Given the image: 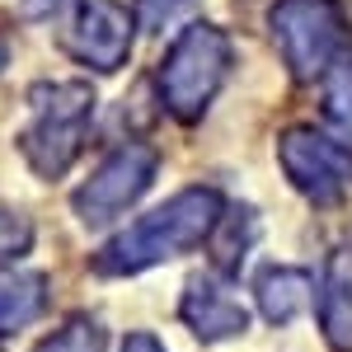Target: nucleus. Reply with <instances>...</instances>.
Masks as SVG:
<instances>
[{
  "mask_svg": "<svg viewBox=\"0 0 352 352\" xmlns=\"http://www.w3.org/2000/svg\"><path fill=\"white\" fill-rule=\"evenodd\" d=\"M0 66H5V38H0Z\"/></svg>",
  "mask_w": 352,
  "mask_h": 352,
  "instance_id": "19",
  "label": "nucleus"
},
{
  "mask_svg": "<svg viewBox=\"0 0 352 352\" xmlns=\"http://www.w3.org/2000/svg\"><path fill=\"white\" fill-rule=\"evenodd\" d=\"M179 315H184V324H188L197 338H207V343L235 338V333L249 329V310L240 305V296L221 282L217 272H197V277H188Z\"/></svg>",
  "mask_w": 352,
  "mask_h": 352,
  "instance_id": "8",
  "label": "nucleus"
},
{
  "mask_svg": "<svg viewBox=\"0 0 352 352\" xmlns=\"http://www.w3.org/2000/svg\"><path fill=\"white\" fill-rule=\"evenodd\" d=\"M277 160L287 169L292 188H300L310 202H338L352 192V146L315 127H292L277 141Z\"/></svg>",
  "mask_w": 352,
  "mask_h": 352,
  "instance_id": "5",
  "label": "nucleus"
},
{
  "mask_svg": "<svg viewBox=\"0 0 352 352\" xmlns=\"http://www.w3.org/2000/svg\"><path fill=\"white\" fill-rule=\"evenodd\" d=\"M254 235H258V221H254L249 207H240V212H221L217 230H212L217 268L221 272H235V268H240V258H244V249L254 244Z\"/></svg>",
  "mask_w": 352,
  "mask_h": 352,
  "instance_id": "12",
  "label": "nucleus"
},
{
  "mask_svg": "<svg viewBox=\"0 0 352 352\" xmlns=\"http://www.w3.org/2000/svg\"><path fill=\"white\" fill-rule=\"evenodd\" d=\"M52 5H61V0H24V14H47Z\"/></svg>",
  "mask_w": 352,
  "mask_h": 352,
  "instance_id": "18",
  "label": "nucleus"
},
{
  "mask_svg": "<svg viewBox=\"0 0 352 352\" xmlns=\"http://www.w3.org/2000/svg\"><path fill=\"white\" fill-rule=\"evenodd\" d=\"M122 352H164L155 333H127L122 338Z\"/></svg>",
  "mask_w": 352,
  "mask_h": 352,
  "instance_id": "17",
  "label": "nucleus"
},
{
  "mask_svg": "<svg viewBox=\"0 0 352 352\" xmlns=\"http://www.w3.org/2000/svg\"><path fill=\"white\" fill-rule=\"evenodd\" d=\"M132 33H136V14L122 0H85L80 10L71 14L61 43H66V52L76 56L80 66L109 76L118 66H127Z\"/></svg>",
  "mask_w": 352,
  "mask_h": 352,
  "instance_id": "7",
  "label": "nucleus"
},
{
  "mask_svg": "<svg viewBox=\"0 0 352 352\" xmlns=\"http://www.w3.org/2000/svg\"><path fill=\"white\" fill-rule=\"evenodd\" d=\"M28 244H33V226L24 217H14V212H0V263L28 254Z\"/></svg>",
  "mask_w": 352,
  "mask_h": 352,
  "instance_id": "16",
  "label": "nucleus"
},
{
  "mask_svg": "<svg viewBox=\"0 0 352 352\" xmlns=\"http://www.w3.org/2000/svg\"><path fill=\"white\" fill-rule=\"evenodd\" d=\"M221 212H226V207H221L217 188L174 192V197H169L164 207H155L151 217L132 221L122 235H113V240L104 244V254L94 258V268L122 277V272H141V268H151V263H164V258H174V254H188V249H197L202 240H212Z\"/></svg>",
  "mask_w": 352,
  "mask_h": 352,
  "instance_id": "1",
  "label": "nucleus"
},
{
  "mask_svg": "<svg viewBox=\"0 0 352 352\" xmlns=\"http://www.w3.org/2000/svg\"><path fill=\"white\" fill-rule=\"evenodd\" d=\"M268 28L296 80L329 76V66L348 47V19L338 0H277Z\"/></svg>",
  "mask_w": 352,
  "mask_h": 352,
  "instance_id": "4",
  "label": "nucleus"
},
{
  "mask_svg": "<svg viewBox=\"0 0 352 352\" xmlns=\"http://www.w3.org/2000/svg\"><path fill=\"white\" fill-rule=\"evenodd\" d=\"M230 71V38L221 33L217 24H188L164 52L160 71H155V85H160V104L174 118H202L207 104L217 99L221 80Z\"/></svg>",
  "mask_w": 352,
  "mask_h": 352,
  "instance_id": "2",
  "label": "nucleus"
},
{
  "mask_svg": "<svg viewBox=\"0 0 352 352\" xmlns=\"http://www.w3.org/2000/svg\"><path fill=\"white\" fill-rule=\"evenodd\" d=\"M324 118L343 136H352V56H338L324 76Z\"/></svg>",
  "mask_w": 352,
  "mask_h": 352,
  "instance_id": "13",
  "label": "nucleus"
},
{
  "mask_svg": "<svg viewBox=\"0 0 352 352\" xmlns=\"http://www.w3.org/2000/svg\"><path fill=\"white\" fill-rule=\"evenodd\" d=\"M197 0H136V19L146 28H174Z\"/></svg>",
  "mask_w": 352,
  "mask_h": 352,
  "instance_id": "15",
  "label": "nucleus"
},
{
  "mask_svg": "<svg viewBox=\"0 0 352 352\" xmlns=\"http://www.w3.org/2000/svg\"><path fill=\"white\" fill-rule=\"evenodd\" d=\"M320 333L333 352H352V244H338L320 282Z\"/></svg>",
  "mask_w": 352,
  "mask_h": 352,
  "instance_id": "9",
  "label": "nucleus"
},
{
  "mask_svg": "<svg viewBox=\"0 0 352 352\" xmlns=\"http://www.w3.org/2000/svg\"><path fill=\"white\" fill-rule=\"evenodd\" d=\"M254 296L268 324H292L300 310L310 305V272L305 268H287V263H272L258 272L254 282Z\"/></svg>",
  "mask_w": 352,
  "mask_h": 352,
  "instance_id": "10",
  "label": "nucleus"
},
{
  "mask_svg": "<svg viewBox=\"0 0 352 352\" xmlns=\"http://www.w3.org/2000/svg\"><path fill=\"white\" fill-rule=\"evenodd\" d=\"M47 305V277L43 272H14L0 282V338L33 324Z\"/></svg>",
  "mask_w": 352,
  "mask_h": 352,
  "instance_id": "11",
  "label": "nucleus"
},
{
  "mask_svg": "<svg viewBox=\"0 0 352 352\" xmlns=\"http://www.w3.org/2000/svg\"><path fill=\"white\" fill-rule=\"evenodd\" d=\"M38 352H104V329L94 320H71L66 329H56L52 338H43Z\"/></svg>",
  "mask_w": 352,
  "mask_h": 352,
  "instance_id": "14",
  "label": "nucleus"
},
{
  "mask_svg": "<svg viewBox=\"0 0 352 352\" xmlns=\"http://www.w3.org/2000/svg\"><path fill=\"white\" fill-rule=\"evenodd\" d=\"M155 169H160V155H155L151 146H141V141L118 146L109 160L89 174V184L76 188V217H80L85 226H104V221L122 217L136 197L151 188Z\"/></svg>",
  "mask_w": 352,
  "mask_h": 352,
  "instance_id": "6",
  "label": "nucleus"
},
{
  "mask_svg": "<svg viewBox=\"0 0 352 352\" xmlns=\"http://www.w3.org/2000/svg\"><path fill=\"white\" fill-rule=\"evenodd\" d=\"M28 104H33V122L19 136V146H24L28 164L43 179H56V174H66L76 164V155L85 146L89 118H94V89L85 80L38 85L28 94Z\"/></svg>",
  "mask_w": 352,
  "mask_h": 352,
  "instance_id": "3",
  "label": "nucleus"
}]
</instances>
